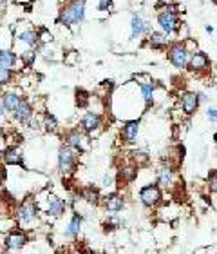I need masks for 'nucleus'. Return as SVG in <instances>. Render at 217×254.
Returning <instances> with one entry per match:
<instances>
[{"instance_id": "423d86ee", "label": "nucleus", "mask_w": 217, "mask_h": 254, "mask_svg": "<svg viewBox=\"0 0 217 254\" xmlns=\"http://www.w3.org/2000/svg\"><path fill=\"white\" fill-rule=\"evenodd\" d=\"M44 205H38L40 207V211L49 216V218H60V216H64L67 213V201L62 200L60 196L53 195V193H47L46 198H44Z\"/></svg>"}, {"instance_id": "f257e3e1", "label": "nucleus", "mask_w": 217, "mask_h": 254, "mask_svg": "<svg viewBox=\"0 0 217 254\" xmlns=\"http://www.w3.org/2000/svg\"><path fill=\"white\" fill-rule=\"evenodd\" d=\"M85 11H87V0H67L60 7L56 22L65 28H76L85 20Z\"/></svg>"}, {"instance_id": "9d476101", "label": "nucleus", "mask_w": 217, "mask_h": 254, "mask_svg": "<svg viewBox=\"0 0 217 254\" xmlns=\"http://www.w3.org/2000/svg\"><path fill=\"white\" fill-rule=\"evenodd\" d=\"M80 127H82L89 136L98 135L103 127V116L98 111H87L80 120Z\"/></svg>"}, {"instance_id": "c85d7f7f", "label": "nucleus", "mask_w": 217, "mask_h": 254, "mask_svg": "<svg viewBox=\"0 0 217 254\" xmlns=\"http://www.w3.org/2000/svg\"><path fill=\"white\" fill-rule=\"evenodd\" d=\"M42 122H44V129L49 131V133H58V131H60L58 120H56V116L51 114V113H46Z\"/></svg>"}, {"instance_id": "ea45409f", "label": "nucleus", "mask_w": 217, "mask_h": 254, "mask_svg": "<svg viewBox=\"0 0 217 254\" xmlns=\"http://www.w3.org/2000/svg\"><path fill=\"white\" fill-rule=\"evenodd\" d=\"M205 29H206V33H210V35L214 33V28H212V26H206Z\"/></svg>"}, {"instance_id": "4468645a", "label": "nucleus", "mask_w": 217, "mask_h": 254, "mask_svg": "<svg viewBox=\"0 0 217 254\" xmlns=\"http://www.w3.org/2000/svg\"><path fill=\"white\" fill-rule=\"evenodd\" d=\"M201 106V96L199 93H194V91H187L181 95V111L187 114V116H192L195 114V111L199 109Z\"/></svg>"}, {"instance_id": "b1692460", "label": "nucleus", "mask_w": 217, "mask_h": 254, "mask_svg": "<svg viewBox=\"0 0 217 254\" xmlns=\"http://www.w3.org/2000/svg\"><path fill=\"white\" fill-rule=\"evenodd\" d=\"M140 95L145 102V106L150 107L154 106V102H156V84L150 80V82H145V84H140Z\"/></svg>"}, {"instance_id": "20e7f679", "label": "nucleus", "mask_w": 217, "mask_h": 254, "mask_svg": "<svg viewBox=\"0 0 217 254\" xmlns=\"http://www.w3.org/2000/svg\"><path fill=\"white\" fill-rule=\"evenodd\" d=\"M190 55H192V51L187 48L185 42H172L170 46L167 48V60H169L176 69H179V71H183V69L188 67Z\"/></svg>"}, {"instance_id": "7ed1b4c3", "label": "nucleus", "mask_w": 217, "mask_h": 254, "mask_svg": "<svg viewBox=\"0 0 217 254\" xmlns=\"http://www.w3.org/2000/svg\"><path fill=\"white\" fill-rule=\"evenodd\" d=\"M78 151L72 149L71 145L64 143L62 147L58 149V171L62 176H72L76 172L78 167Z\"/></svg>"}, {"instance_id": "37998d69", "label": "nucleus", "mask_w": 217, "mask_h": 254, "mask_svg": "<svg viewBox=\"0 0 217 254\" xmlns=\"http://www.w3.org/2000/svg\"><path fill=\"white\" fill-rule=\"evenodd\" d=\"M212 2H214V4H216V6H217V0H212Z\"/></svg>"}, {"instance_id": "f3484780", "label": "nucleus", "mask_w": 217, "mask_h": 254, "mask_svg": "<svg viewBox=\"0 0 217 254\" xmlns=\"http://www.w3.org/2000/svg\"><path fill=\"white\" fill-rule=\"evenodd\" d=\"M33 116H35V107L31 106V102L25 100V98L20 102V106L17 107V111L13 113V118L17 120L18 124H22V125L29 124Z\"/></svg>"}, {"instance_id": "2f4dec72", "label": "nucleus", "mask_w": 217, "mask_h": 254, "mask_svg": "<svg viewBox=\"0 0 217 254\" xmlns=\"http://www.w3.org/2000/svg\"><path fill=\"white\" fill-rule=\"evenodd\" d=\"M206 189H208V193L217 196V169L208 172V176H206Z\"/></svg>"}, {"instance_id": "4c0bfd02", "label": "nucleus", "mask_w": 217, "mask_h": 254, "mask_svg": "<svg viewBox=\"0 0 217 254\" xmlns=\"http://www.w3.org/2000/svg\"><path fill=\"white\" fill-rule=\"evenodd\" d=\"M206 118L216 124L217 122V107H208V109H206Z\"/></svg>"}, {"instance_id": "6ab92c4d", "label": "nucleus", "mask_w": 217, "mask_h": 254, "mask_svg": "<svg viewBox=\"0 0 217 254\" xmlns=\"http://www.w3.org/2000/svg\"><path fill=\"white\" fill-rule=\"evenodd\" d=\"M2 162H4L6 166L24 167V153H22V149L18 147V145H7V147L4 149V156H2Z\"/></svg>"}, {"instance_id": "7c9ffc66", "label": "nucleus", "mask_w": 217, "mask_h": 254, "mask_svg": "<svg viewBox=\"0 0 217 254\" xmlns=\"http://www.w3.org/2000/svg\"><path fill=\"white\" fill-rule=\"evenodd\" d=\"M132 160L141 167V166H147L148 162H150V156H148V153L145 149H134L132 151Z\"/></svg>"}, {"instance_id": "6e6552de", "label": "nucleus", "mask_w": 217, "mask_h": 254, "mask_svg": "<svg viewBox=\"0 0 217 254\" xmlns=\"http://www.w3.org/2000/svg\"><path fill=\"white\" fill-rule=\"evenodd\" d=\"M64 142L67 145H71L72 149H76L78 153H87L91 143H89V135L82 127H76V129H71L64 135Z\"/></svg>"}, {"instance_id": "c03bdc74", "label": "nucleus", "mask_w": 217, "mask_h": 254, "mask_svg": "<svg viewBox=\"0 0 217 254\" xmlns=\"http://www.w3.org/2000/svg\"><path fill=\"white\" fill-rule=\"evenodd\" d=\"M216 143H217V135H216Z\"/></svg>"}, {"instance_id": "72a5a7b5", "label": "nucleus", "mask_w": 217, "mask_h": 254, "mask_svg": "<svg viewBox=\"0 0 217 254\" xmlns=\"http://www.w3.org/2000/svg\"><path fill=\"white\" fill-rule=\"evenodd\" d=\"M17 225H18V220H2L0 222V232H9V230L13 229H17Z\"/></svg>"}, {"instance_id": "a19ab883", "label": "nucleus", "mask_w": 217, "mask_h": 254, "mask_svg": "<svg viewBox=\"0 0 217 254\" xmlns=\"http://www.w3.org/2000/svg\"><path fill=\"white\" fill-rule=\"evenodd\" d=\"M2 156H4V151H2V149H0V160H2Z\"/></svg>"}, {"instance_id": "2eb2a0df", "label": "nucleus", "mask_w": 217, "mask_h": 254, "mask_svg": "<svg viewBox=\"0 0 217 254\" xmlns=\"http://www.w3.org/2000/svg\"><path fill=\"white\" fill-rule=\"evenodd\" d=\"M17 44L25 46V48H40V36H38V29L33 28H25L17 33Z\"/></svg>"}, {"instance_id": "e433bc0d", "label": "nucleus", "mask_w": 217, "mask_h": 254, "mask_svg": "<svg viewBox=\"0 0 217 254\" xmlns=\"http://www.w3.org/2000/svg\"><path fill=\"white\" fill-rule=\"evenodd\" d=\"M101 185H103L105 189L114 187V176H112V174H105V176L101 178Z\"/></svg>"}, {"instance_id": "412c9836", "label": "nucleus", "mask_w": 217, "mask_h": 254, "mask_svg": "<svg viewBox=\"0 0 217 254\" xmlns=\"http://www.w3.org/2000/svg\"><path fill=\"white\" fill-rule=\"evenodd\" d=\"M82 227H83V216L80 213H74L71 216L69 224L65 225L64 236L71 238V240H76L80 236V232H82Z\"/></svg>"}, {"instance_id": "9b49d317", "label": "nucleus", "mask_w": 217, "mask_h": 254, "mask_svg": "<svg viewBox=\"0 0 217 254\" xmlns=\"http://www.w3.org/2000/svg\"><path fill=\"white\" fill-rule=\"evenodd\" d=\"M188 71L195 73V75H203L210 69V58H208V55L203 53V51H194V53L190 55V62H188Z\"/></svg>"}, {"instance_id": "39448f33", "label": "nucleus", "mask_w": 217, "mask_h": 254, "mask_svg": "<svg viewBox=\"0 0 217 254\" xmlns=\"http://www.w3.org/2000/svg\"><path fill=\"white\" fill-rule=\"evenodd\" d=\"M40 216V207L36 203V200H24L17 209V220L18 225H31L35 224L36 220Z\"/></svg>"}, {"instance_id": "0eeeda50", "label": "nucleus", "mask_w": 217, "mask_h": 254, "mask_svg": "<svg viewBox=\"0 0 217 254\" xmlns=\"http://www.w3.org/2000/svg\"><path fill=\"white\" fill-rule=\"evenodd\" d=\"M138 196H140L141 205L147 207V209H156L163 201V193H161V187L158 183H148L145 187H141Z\"/></svg>"}, {"instance_id": "c9c22d12", "label": "nucleus", "mask_w": 217, "mask_h": 254, "mask_svg": "<svg viewBox=\"0 0 217 254\" xmlns=\"http://www.w3.org/2000/svg\"><path fill=\"white\" fill-rule=\"evenodd\" d=\"M112 7H114V0H100L98 2V9L100 11H111Z\"/></svg>"}, {"instance_id": "5701e85b", "label": "nucleus", "mask_w": 217, "mask_h": 254, "mask_svg": "<svg viewBox=\"0 0 217 254\" xmlns=\"http://www.w3.org/2000/svg\"><path fill=\"white\" fill-rule=\"evenodd\" d=\"M0 100H2V104H4L6 113L13 114V113L17 111V107L20 106V102H22L24 98L18 95V93H15V91H4L2 96H0Z\"/></svg>"}, {"instance_id": "4be33fe9", "label": "nucleus", "mask_w": 217, "mask_h": 254, "mask_svg": "<svg viewBox=\"0 0 217 254\" xmlns=\"http://www.w3.org/2000/svg\"><path fill=\"white\" fill-rule=\"evenodd\" d=\"M138 172H140V166L130 158L129 162H125L123 166L120 167V180L123 183L134 182L136 178H138Z\"/></svg>"}, {"instance_id": "ddd939ff", "label": "nucleus", "mask_w": 217, "mask_h": 254, "mask_svg": "<svg viewBox=\"0 0 217 254\" xmlns=\"http://www.w3.org/2000/svg\"><path fill=\"white\" fill-rule=\"evenodd\" d=\"M150 31H152V28H150V24H148L147 20H143L140 15L134 13L132 18H130V40H138L143 35L148 36Z\"/></svg>"}, {"instance_id": "58836bf2", "label": "nucleus", "mask_w": 217, "mask_h": 254, "mask_svg": "<svg viewBox=\"0 0 217 254\" xmlns=\"http://www.w3.org/2000/svg\"><path fill=\"white\" fill-rule=\"evenodd\" d=\"M6 114V109H4V104H2V100H0V118Z\"/></svg>"}, {"instance_id": "cd10ccee", "label": "nucleus", "mask_w": 217, "mask_h": 254, "mask_svg": "<svg viewBox=\"0 0 217 254\" xmlns=\"http://www.w3.org/2000/svg\"><path fill=\"white\" fill-rule=\"evenodd\" d=\"M105 230H116L120 227H123V220L120 218V213H109L107 220L103 222Z\"/></svg>"}, {"instance_id": "f03ea898", "label": "nucleus", "mask_w": 217, "mask_h": 254, "mask_svg": "<svg viewBox=\"0 0 217 254\" xmlns=\"http://www.w3.org/2000/svg\"><path fill=\"white\" fill-rule=\"evenodd\" d=\"M156 20H158L159 29L165 31L167 35H181L183 22L179 20L176 4H167V6L161 7V11H158Z\"/></svg>"}, {"instance_id": "bb28decb", "label": "nucleus", "mask_w": 217, "mask_h": 254, "mask_svg": "<svg viewBox=\"0 0 217 254\" xmlns=\"http://www.w3.org/2000/svg\"><path fill=\"white\" fill-rule=\"evenodd\" d=\"M36 56H38V51L36 48H25L20 53V60H22V64L25 67H33V64L36 62Z\"/></svg>"}, {"instance_id": "c756f323", "label": "nucleus", "mask_w": 217, "mask_h": 254, "mask_svg": "<svg viewBox=\"0 0 217 254\" xmlns=\"http://www.w3.org/2000/svg\"><path fill=\"white\" fill-rule=\"evenodd\" d=\"M15 80V69H9V67H0V85L6 87L9 84H13Z\"/></svg>"}, {"instance_id": "a18cd8bd", "label": "nucleus", "mask_w": 217, "mask_h": 254, "mask_svg": "<svg viewBox=\"0 0 217 254\" xmlns=\"http://www.w3.org/2000/svg\"><path fill=\"white\" fill-rule=\"evenodd\" d=\"M216 209H217V201H216Z\"/></svg>"}, {"instance_id": "f704fd0d", "label": "nucleus", "mask_w": 217, "mask_h": 254, "mask_svg": "<svg viewBox=\"0 0 217 254\" xmlns=\"http://www.w3.org/2000/svg\"><path fill=\"white\" fill-rule=\"evenodd\" d=\"M38 36H40V46H46V44H51V40H53V35L49 33L47 29H38Z\"/></svg>"}, {"instance_id": "473e14b6", "label": "nucleus", "mask_w": 217, "mask_h": 254, "mask_svg": "<svg viewBox=\"0 0 217 254\" xmlns=\"http://www.w3.org/2000/svg\"><path fill=\"white\" fill-rule=\"evenodd\" d=\"M76 106L78 107H87L91 102V95H89L85 89H76Z\"/></svg>"}, {"instance_id": "a211bd4d", "label": "nucleus", "mask_w": 217, "mask_h": 254, "mask_svg": "<svg viewBox=\"0 0 217 254\" xmlns=\"http://www.w3.org/2000/svg\"><path fill=\"white\" fill-rule=\"evenodd\" d=\"M101 203H103L107 213H120L125 209V198L118 193H109L107 196H103Z\"/></svg>"}, {"instance_id": "aec40b11", "label": "nucleus", "mask_w": 217, "mask_h": 254, "mask_svg": "<svg viewBox=\"0 0 217 254\" xmlns=\"http://www.w3.org/2000/svg\"><path fill=\"white\" fill-rule=\"evenodd\" d=\"M140 135V120H127L121 125V140L125 143H136Z\"/></svg>"}, {"instance_id": "a878e982", "label": "nucleus", "mask_w": 217, "mask_h": 254, "mask_svg": "<svg viewBox=\"0 0 217 254\" xmlns=\"http://www.w3.org/2000/svg\"><path fill=\"white\" fill-rule=\"evenodd\" d=\"M17 62H18V55L13 49H0V67L15 69Z\"/></svg>"}, {"instance_id": "79ce46f5", "label": "nucleus", "mask_w": 217, "mask_h": 254, "mask_svg": "<svg viewBox=\"0 0 217 254\" xmlns=\"http://www.w3.org/2000/svg\"><path fill=\"white\" fill-rule=\"evenodd\" d=\"M2 93H4V91H2V85H0V96H2Z\"/></svg>"}, {"instance_id": "f8f14e48", "label": "nucleus", "mask_w": 217, "mask_h": 254, "mask_svg": "<svg viewBox=\"0 0 217 254\" xmlns=\"http://www.w3.org/2000/svg\"><path fill=\"white\" fill-rule=\"evenodd\" d=\"M27 242H29L27 232H25V230H20L17 227V229L9 230L6 234V242H4V245H6L7 251H22Z\"/></svg>"}, {"instance_id": "1a4fd4ad", "label": "nucleus", "mask_w": 217, "mask_h": 254, "mask_svg": "<svg viewBox=\"0 0 217 254\" xmlns=\"http://www.w3.org/2000/svg\"><path fill=\"white\" fill-rule=\"evenodd\" d=\"M156 183L163 189H174L176 185V166L169 162H161L156 169Z\"/></svg>"}, {"instance_id": "dca6fc26", "label": "nucleus", "mask_w": 217, "mask_h": 254, "mask_svg": "<svg viewBox=\"0 0 217 254\" xmlns=\"http://www.w3.org/2000/svg\"><path fill=\"white\" fill-rule=\"evenodd\" d=\"M147 44L156 51H163L170 46V35H167L165 31H150V35L147 36Z\"/></svg>"}, {"instance_id": "393cba45", "label": "nucleus", "mask_w": 217, "mask_h": 254, "mask_svg": "<svg viewBox=\"0 0 217 254\" xmlns=\"http://www.w3.org/2000/svg\"><path fill=\"white\" fill-rule=\"evenodd\" d=\"M80 196H82L83 201H87V203H91V205H98V203L101 201V198H103V196L100 195V191L96 189L94 185L83 187V189L80 191Z\"/></svg>"}]
</instances>
